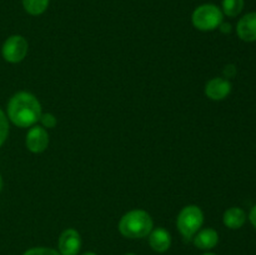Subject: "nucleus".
Here are the masks:
<instances>
[{
	"instance_id": "1",
	"label": "nucleus",
	"mask_w": 256,
	"mask_h": 255,
	"mask_svg": "<svg viewBox=\"0 0 256 255\" xmlns=\"http://www.w3.org/2000/svg\"><path fill=\"white\" fill-rule=\"evenodd\" d=\"M8 116L16 126H32L42 116V105L30 92H16L9 100Z\"/></svg>"
},
{
	"instance_id": "2",
	"label": "nucleus",
	"mask_w": 256,
	"mask_h": 255,
	"mask_svg": "<svg viewBox=\"0 0 256 255\" xmlns=\"http://www.w3.org/2000/svg\"><path fill=\"white\" fill-rule=\"evenodd\" d=\"M119 230L124 236L130 239L145 238L152 232V219L144 210H132L122 218Z\"/></svg>"
},
{
	"instance_id": "3",
	"label": "nucleus",
	"mask_w": 256,
	"mask_h": 255,
	"mask_svg": "<svg viewBox=\"0 0 256 255\" xmlns=\"http://www.w3.org/2000/svg\"><path fill=\"white\" fill-rule=\"evenodd\" d=\"M224 19L222 9L215 4H202L192 12V24L196 29L210 32L220 26Z\"/></svg>"
},
{
	"instance_id": "4",
	"label": "nucleus",
	"mask_w": 256,
	"mask_h": 255,
	"mask_svg": "<svg viewBox=\"0 0 256 255\" xmlns=\"http://www.w3.org/2000/svg\"><path fill=\"white\" fill-rule=\"evenodd\" d=\"M202 222H204V214H202V212L200 210V208L195 206V205L185 206L184 209L180 212L176 220V225L180 234L188 240L194 238V235L196 234L198 230L202 228Z\"/></svg>"
},
{
	"instance_id": "5",
	"label": "nucleus",
	"mask_w": 256,
	"mask_h": 255,
	"mask_svg": "<svg viewBox=\"0 0 256 255\" xmlns=\"http://www.w3.org/2000/svg\"><path fill=\"white\" fill-rule=\"evenodd\" d=\"M2 56L9 62H20L28 52V42L22 35H12L2 45Z\"/></svg>"
},
{
	"instance_id": "6",
	"label": "nucleus",
	"mask_w": 256,
	"mask_h": 255,
	"mask_svg": "<svg viewBox=\"0 0 256 255\" xmlns=\"http://www.w3.org/2000/svg\"><path fill=\"white\" fill-rule=\"evenodd\" d=\"M60 255H78L82 248V238L74 229H66L62 232L58 242Z\"/></svg>"
},
{
	"instance_id": "7",
	"label": "nucleus",
	"mask_w": 256,
	"mask_h": 255,
	"mask_svg": "<svg viewBox=\"0 0 256 255\" xmlns=\"http://www.w3.org/2000/svg\"><path fill=\"white\" fill-rule=\"evenodd\" d=\"M49 145V135L44 128L34 126L28 132L26 148L32 152H42Z\"/></svg>"
},
{
	"instance_id": "8",
	"label": "nucleus",
	"mask_w": 256,
	"mask_h": 255,
	"mask_svg": "<svg viewBox=\"0 0 256 255\" xmlns=\"http://www.w3.org/2000/svg\"><path fill=\"white\" fill-rule=\"evenodd\" d=\"M232 92V82L224 78H214L208 82L205 94L212 100H222Z\"/></svg>"
},
{
	"instance_id": "9",
	"label": "nucleus",
	"mask_w": 256,
	"mask_h": 255,
	"mask_svg": "<svg viewBox=\"0 0 256 255\" xmlns=\"http://www.w3.org/2000/svg\"><path fill=\"white\" fill-rule=\"evenodd\" d=\"M236 32L244 42H256V12H248L239 20Z\"/></svg>"
},
{
	"instance_id": "10",
	"label": "nucleus",
	"mask_w": 256,
	"mask_h": 255,
	"mask_svg": "<svg viewBox=\"0 0 256 255\" xmlns=\"http://www.w3.org/2000/svg\"><path fill=\"white\" fill-rule=\"evenodd\" d=\"M149 244L152 249L156 252H165L172 245V236L169 232L162 228L152 230L149 234Z\"/></svg>"
},
{
	"instance_id": "11",
	"label": "nucleus",
	"mask_w": 256,
	"mask_h": 255,
	"mask_svg": "<svg viewBox=\"0 0 256 255\" xmlns=\"http://www.w3.org/2000/svg\"><path fill=\"white\" fill-rule=\"evenodd\" d=\"M194 245L202 250L212 249V248L216 246L218 242H219V235H218V232L216 230L212 229V228L202 230V232H199L196 235H194Z\"/></svg>"
},
{
	"instance_id": "12",
	"label": "nucleus",
	"mask_w": 256,
	"mask_h": 255,
	"mask_svg": "<svg viewBox=\"0 0 256 255\" xmlns=\"http://www.w3.org/2000/svg\"><path fill=\"white\" fill-rule=\"evenodd\" d=\"M222 219L229 229H240L246 222V214L240 208H230L224 212Z\"/></svg>"
},
{
	"instance_id": "13",
	"label": "nucleus",
	"mask_w": 256,
	"mask_h": 255,
	"mask_svg": "<svg viewBox=\"0 0 256 255\" xmlns=\"http://www.w3.org/2000/svg\"><path fill=\"white\" fill-rule=\"evenodd\" d=\"M50 0H22L25 12L30 15H40L48 9Z\"/></svg>"
},
{
	"instance_id": "14",
	"label": "nucleus",
	"mask_w": 256,
	"mask_h": 255,
	"mask_svg": "<svg viewBox=\"0 0 256 255\" xmlns=\"http://www.w3.org/2000/svg\"><path fill=\"white\" fill-rule=\"evenodd\" d=\"M244 0H222V14L235 18L244 9Z\"/></svg>"
},
{
	"instance_id": "15",
	"label": "nucleus",
	"mask_w": 256,
	"mask_h": 255,
	"mask_svg": "<svg viewBox=\"0 0 256 255\" xmlns=\"http://www.w3.org/2000/svg\"><path fill=\"white\" fill-rule=\"evenodd\" d=\"M8 134H9V122H8V118L5 116L4 112L0 109V146L5 142Z\"/></svg>"
},
{
	"instance_id": "16",
	"label": "nucleus",
	"mask_w": 256,
	"mask_h": 255,
	"mask_svg": "<svg viewBox=\"0 0 256 255\" xmlns=\"http://www.w3.org/2000/svg\"><path fill=\"white\" fill-rule=\"evenodd\" d=\"M22 255H60V252L50 248H32L26 250Z\"/></svg>"
},
{
	"instance_id": "17",
	"label": "nucleus",
	"mask_w": 256,
	"mask_h": 255,
	"mask_svg": "<svg viewBox=\"0 0 256 255\" xmlns=\"http://www.w3.org/2000/svg\"><path fill=\"white\" fill-rule=\"evenodd\" d=\"M39 120L45 128H54L56 125V119H55L54 115L49 114V112L48 114H42Z\"/></svg>"
},
{
	"instance_id": "18",
	"label": "nucleus",
	"mask_w": 256,
	"mask_h": 255,
	"mask_svg": "<svg viewBox=\"0 0 256 255\" xmlns=\"http://www.w3.org/2000/svg\"><path fill=\"white\" fill-rule=\"evenodd\" d=\"M235 74H236V68H235L234 65H228V66H225V69H224L225 76L232 78Z\"/></svg>"
},
{
	"instance_id": "19",
	"label": "nucleus",
	"mask_w": 256,
	"mask_h": 255,
	"mask_svg": "<svg viewBox=\"0 0 256 255\" xmlns=\"http://www.w3.org/2000/svg\"><path fill=\"white\" fill-rule=\"evenodd\" d=\"M249 219H250V222L252 224V226L256 229V205L254 208L252 209V212H250L249 214Z\"/></svg>"
},
{
	"instance_id": "20",
	"label": "nucleus",
	"mask_w": 256,
	"mask_h": 255,
	"mask_svg": "<svg viewBox=\"0 0 256 255\" xmlns=\"http://www.w3.org/2000/svg\"><path fill=\"white\" fill-rule=\"evenodd\" d=\"M220 30H222V32H232V25L228 24V22H222V24H220Z\"/></svg>"
},
{
	"instance_id": "21",
	"label": "nucleus",
	"mask_w": 256,
	"mask_h": 255,
	"mask_svg": "<svg viewBox=\"0 0 256 255\" xmlns=\"http://www.w3.org/2000/svg\"><path fill=\"white\" fill-rule=\"evenodd\" d=\"M82 255H96V254H95V252H85V254H82Z\"/></svg>"
},
{
	"instance_id": "22",
	"label": "nucleus",
	"mask_w": 256,
	"mask_h": 255,
	"mask_svg": "<svg viewBox=\"0 0 256 255\" xmlns=\"http://www.w3.org/2000/svg\"><path fill=\"white\" fill-rule=\"evenodd\" d=\"M2 175H0V190H2Z\"/></svg>"
},
{
	"instance_id": "23",
	"label": "nucleus",
	"mask_w": 256,
	"mask_h": 255,
	"mask_svg": "<svg viewBox=\"0 0 256 255\" xmlns=\"http://www.w3.org/2000/svg\"><path fill=\"white\" fill-rule=\"evenodd\" d=\"M202 255H216V254H214V252H205V254Z\"/></svg>"
},
{
	"instance_id": "24",
	"label": "nucleus",
	"mask_w": 256,
	"mask_h": 255,
	"mask_svg": "<svg viewBox=\"0 0 256 255\" xmlns=\"http://www.w3.org/2000/svg\"><path fill=\"white\" fill-rule=\"evenodd\" d=\"M126 255H135V254H126Z\"/></svg>"
}]
</instances>
